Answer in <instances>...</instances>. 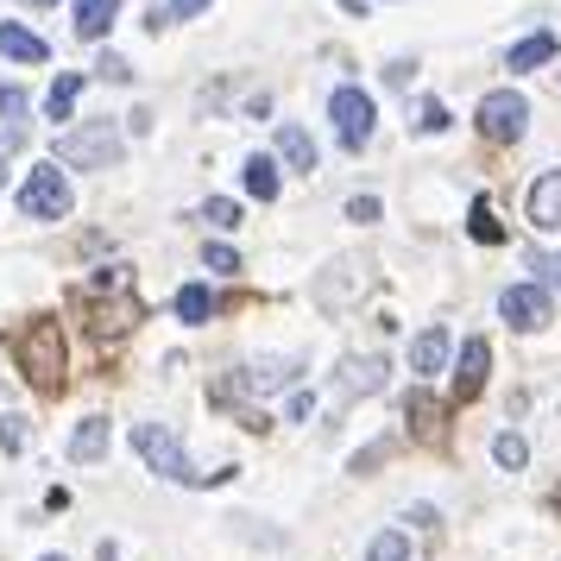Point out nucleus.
I'll return each mask as SVG.
<instances>
[{"label":"nucleus","mask_w":561,"mask_h":561,"mask_svg":"<svg viewBox=\"0 0 561 561\" xmlns=\"http://www.w3.org/2000/svg\"><path fill=\"white\" fill-rule=\"evenodd\" d=\"M473 121H480L485 139H524V127H530V102H524L517 89H492V95L473 107Z\"/></svg>","instance_id":"7"},{"label":"nucleus","mask_w":561,"mask_h":561,"mask_svg":"<svg viewBox=\"0 0 561 561\" xmlns=\"http://www.w3.org/2000/svg\"><path fill=\"white\" fill-rule=\"evenodd\" d=\"M347 221H379V196H354L347 203Z\"/></svg>","instance_id":"32"},{"label":"nucleus","mask_w":561,"mask_h":561,"mask_svg":"<svg viewBox=\"0 0 561 561\" xmlns=\"http://www.w3.org/2000/svg\"><path fill=\"white\" fill-rule=\"evenodd\" d=\"M499 316H505L511 329H549V316H556V309H549V290H542V284H511L505 297H499Z\"/></svg>","instance_id":"8"},{"label":"nucleus","mask_w":561,"mask_h":561,"mask_svg":"<svg viewBox=\"0 0 561 561\" xmlns=\"http://www.w3.org/2000/svg\"><path fill=\"white\" fill-rule=\"evenodd\" d=\"M32 7H51V0H32Z\"/></svg>","instance_id":"38"},{"label":"nucleus","mask_w":561,"mask_h":561,"mask_svg":"<svg viewBox=\"0 0 561 561\" xmlns=\"http://www.w3.org/2000/svg\"><path fill=\"white\" fill-rule=\"evenodd\" d=\"M366 556H373V561H410V542H404L398 530H379V536H373V549H366Z\"/></svg>","instance_id":"25"},{"label":"nucleus","mask_w":561,"mask_h":561,"mask_svg":"<svg viewBox=\"0 0 561 561\" xmlns=\"http://www.w3.org/2000/svg\"><path fill=\"white\" fill-rule=\"evenodd\" d=\"M77 304H89V316H95L89 329H95V334H127L133 322L146 316V309H139V297H121V304H95V297H77Z\"/></svg>","instance_id":"11"},{"label":"nucleus","mask_w":561,"mask_h":561,"mask_svg":"<svg viewBox=\"0 0 561 561\" xmlns=\"http://www.w3.org/2000/svg\"><path fill=\"white\" fill-rule=\"evenodd\" d=\"M133 448H139V460L152 467L158 480H178V485H215V480H233L240 467H221V473H196V460L183 455V442L164 423H133Z\"/></svg>","instance_id":"1"},{"label":"nucleus","mask_w":561,"mask_h":561,"mask_svg":"<svg viewBox=\"0 0 561 561\" xmlns=\"http://www.w3.org/2000/svg\"><path fill=\"white\" fill-rule=\"evenodd\" d=\"M530 228L536 233H556L561 228V171H542L530 190Z\"/></svg>","instance_id":"10"},{"label":"nucleus","mask_w":561,"mask_h":561,"mask_svg":"<svg viewBox=\"0 0 561 561\" xmlns=\"http://www.w3.org/2000/svg\"><path fill=\"white\" fill-rule=\"evenodd\" d=\"M196 13H208V0H171V20H196Z\"/></svg>","instance_id":"34"},{"label":"nucleus","mask_w":561,"mask_h":561,"mask_svg":"<svg viewBox=\"0 0 561 561\" xmlns=\"http://www.w3.org/2000/svg\"><path fill=\"white\" fill-rule=\"evenodd\" d=\"M0 51L13 57V64H45V57H51V45H45L38 32L13 26V20H0Z\"/></svg>","instance_id":"15"},{"label":"nucleus","mask_w":561,"mask_h":561,"mask_svg":"<svg viewBox=\"0 0 561 561\" xmlns=\"http://www.w3.org/2000/svg\"><path fill=\"white\" fill-rule=\"evenodd\" d=\"M208 272H240V253L233 247H208Z\"/></svg>","instance_id":"33"},{"label":"nucleus","mask_w":561,"mask_h":561,"mask_svg":"<svg viewBox=\"0 0 561 561\" xmlns=\"http://www.w3.org/2000/svg\"><path fill=\"white\" fill-rule=\"evenodd\" d=\"M278 152H284V164H290V171H316V164H322V152H316V139H309L304 127H297V121H284L278 127Z\"/></svg>","instance_id":"14"},{"label":"nucleus","mask_w":561,"mask_h":561,"mask_svg":"<svg viewBox=\"0 0 561 561\" xmlns=\"http://www.w3.org/2000/svg\"><path fill=\"white\" fill-rule=\"evenodd\" d=\"M57 164H77V171H114V164H121V127H114V121H89V127L64 133V139H57Z\"/></svg>","instance_id":"3"},{"label":"nucleus","mask_w":561,"mask_h":561,"mask_svg":"<svg viewBox=\"0 0 561 561\" xmlns=\"http://www.w3.org/2000/svg\"><path fill=\"white\" fill-rule=\"evenodd\" d=\"M38 561H64V556H38Z\"/></svg>","instance_id":"37"},{"label":"nucleus","mask_w":561,"mask_h":561,"mask_svg":"<svg viewBox=\"0 0 561 561\" xmlns=\"http://www.w3.org/2000/svg\"><path fill=\"white\" fill-rule=\"evenodd\" d=\"M0 448H7V455L26 448V416H7V423H0Z\"/></svg>","instance_id":"29"},{"label":"nucleus","mask_w":561,"mask_h":561,"mask_svg":"<svg viewBox=\"0 0 561 561\" xmlns=\"http://www.w3.org/2000/svg\"><path fill=\"white\" fill-rule=\"evenodd\" d=\"M95 77H102V82H133V64H127V57H114V51H102Z\"/></svg>","instance_id":"28"},{"label":"nucleus","mask_w":561,"mask_h":561,"mask_svg":"<svg viewBox=\"0 0 561 561\" xmlns=\"http://www.w3.org/2000/svg\"><path fill=\"white\" fill-rule=\"evenodd\" d=\"M329 114H334V133H341V146H347V152H359V146L373 139V127H379V107H373V95H366L359 82L334 89V95H329Z\"/></svg>","instance_id":"6"},{"label":"nucleus","mask_w":561,"mask_h":561,"mask_svg":"<svg viewBox=\"0 0 561 561\" xmlns=\"http://www.w3.org/2000/svg\"><path fill=\"white\" fill-rule=\"evenodd\" d=\"M492 460H499L505 473H517V467L530 460V442H524V435H517V430H505V435H499V442H492Z\"/></svg>","instance_id":"24"},{"label":"nucleus","mask_w":561,"mask_h":561,"mask_svg":"<svg viewBox=\"0 0 561 561\" xmlns=\"http://www.w3.org/2000/svg\"><path fill=\"white\" fill-rule=\"evenodd\" d=\"M20 366L38 391H64V329L51 316H38L26 334H20Z\"/></svg>","instance_id":"2"},{"label":"nucleus","mask_w":561,"mask_h":561,"mask_svg":"<svg viewBox=\"0 0 561 561\" xmlns=\"http://www.w3.org/2000/svg\"><path fill=\"white\" fill-rule=\"evenodd\" d=\"M77 95H82V70H64V77L51 82V95H45V114H51V121H70Z\"/></svg>","instance_id":"21"},{"label":"nucleus","mask_w":561,"mask_h":561,"mask_svg":"<svg viewBox=\"0 0 561 561\" xmlns=\"http://www.w3.org/2000/svg\"><path fill=\"white\" fill-rule=\"evenodd\" d=\"M341 7H347V13H359V20H366V0H341Z\"/></svg>","instance_id":"36"},{"label":"nucleus","mask_w":561,"mask_h":561,"mask_svg":"<svg viewBox=\"0 0 561 561\" xmlns=\"http://www.w3.org/2000/svg\"><path fill=\"white\" fill-rule=\"evenodd\" d=\"M442 366H448V329L430 322V329L410 341V373H423V379H430V373H442Z\"/></svg>","instance_id":"12"},{"label":"nucleus","mask_w":561,"mask_h":561,"mask_svg":"<svg viewBox=\"0 0 561 561\" xmlns=\"http://www.w3.org/2000/svg\"><path fill=\"white\" fill-rule=\"evenodd\" d=\"M556 32H530V38H524V45H511V77H517V70H542V64H556Z\"/></svg>","instance_id":"16"},{"label":"nucleus","mask_w":561,"mask_h":561,"mask_svg":"<svg viewBox=\"0 0 561 561\" xmlns=\"http://www.w3.org/2000/svg\"><path fill=\"white\" fill-rule=\"evenodd\" d=\"M530 272L542 284H561V253H530Z\"/></svg>","instance_id":"31"},{"label":"nucleus","mask_w":561,"mask_h":561,"mask_svg":"<svg viewBox=\"0 0 561 561\" xmlns=\"http://www.w3.org/2000/svg\"><path fill=\"white\" fill-rule=\"evenodd\" d=\"M13 152H20V133H0V178H7V164H13Z\"/></svg>","instance_id":"35"},{"label":"nucleus","mask_w":561,"mask_h":561,"mask_svg":"<svg viewBox=\"0 0 561 561\" xmlns=\"http://www.w3.org/2000/svg\"><path fill=\"white\" fill-rule=\"evenodd\" d=\"M107 455V416H82L77 423V435H70V460H102Z\"/></svg>","instance_id":"17"},{"label":"nucleus","mask_w":561,"mask_h":561,"mask_svg":"<svg viewBox=\"0 0 561 561\" xmlns=\"http://www.w3.org/2000/svg\"><path fill=\"white\" fill-rule=\"evenodd\" d=\"M215 309H221V304H215V290H208V284H183V290H178V316L190 322V329H196V322H208Z\"/></svg>","instance_id":"20"},{"label":"nucleus","mask_w":561,"mask_h":561,"mask_svg":"<svg viewBox=\"0 0 561 561\" xmlns=\"http://www.w3.org/2000/svg\"><path fill=\"white\" fill-rule=\"evenodd\" d=\"M240 178H247V196H259V203H278V164H272L265 152L247 158V171H240Z\"/></svg>","instance_id":"18"},{"label":"nucleus","mask_w":561,"mask_h":561,"mask_svg":"<svg viewBox=\"0 0 561 561\" xmlns=\"http://www.w3.org/2000/svg\"><path fill=\"white\" fill-rule=\"evenodd\" d=\"M416 127H423V133H442V127H448V107H442V102L430 95V102L416 107Z\"/></svg>","instance_id":"30"},{"label":"nucleus","mask_w":561,"mask_h":561,"mask_svg":"<svg viewBox=\"0 0 561 561\" xmlns=\"http://www.w3.org/2000/svg\"><path fill=\"white\" fill-rule=\"evenodd\" d=\"M0 114H7V133L26 127V89H0Z\"/></svg>","instance_id":"26"},{"label":"nucleus","mask_w":561,"mask_h":561,"mask_svg":"<svg viewBox=\"0 0 561 561\" xmlns=\"http://www.w3.org/2000/svg\"><path fill=\"white\" fill-rule=\"evenodd\" d=\"M404 423L416 435H442V404H435V398H423V391H410V398H404Z\"/></svg>","instance_id":"22"},{"label":"nucleus","mask_w":561,"mask_h":561,"mask_svg":"<svg viewBox=\"0 0 561 561\" xmlns=\"http://www.w3.org/2000/svg\"><path fill=\"white\" fill-rule=\"evenodd\" d=\"M203 215L215 221V228H240V203H228V196H208Z\"/></svg>","instance_id":"27"},{"label":"nucleus","mask_w":561,"mask_h":561,"mask_svg":"<svg viewBox=\"0 0 561 561\" xmlns=\"http://www.w3.org/2000/svg\"><path fill=\"white\" fill-rule=\"evenodd\" d=\"M385 354H366V359H347V373H341V398H373L385 385Z\"/></svg>","instance_id":"13"},{"label":"nucleus","mask_w":561,"mask_h":561,"mask_svg":"<svg viewBox=\"0 0 561 561\" xmlns=\"http://www.w3.org/2000/svg\"><path fill=\"white\" fill-rule=\"evenodd\" d=\"M485 366H492V347H485L480 334L460 347V373H455V404H473L485 391Z\"/></svg>","instance_id":"9"},{"label":"nucleus","mask_w":561,"mask_h":561,"mask_svg":"<svg viewBox=\"0 0 561 561\" xmlns=\"http://www.w3.org/2000/svg\"><path fill=\"white\" fill-rule=\"evenodd\" d=\"M467 233H473L480 247H499V240H505V228L492 221V203H485V196H473V215H467Z\"/></svg>","instance_id":"23"},{"label":"nucleus","mask_w":561,"mask_h":561,"mask_svg":"<svg viewBox=\"0 0 561 561\" xmlns=\"http://www.w3.org/2000/svg\"><path fill=\"white\" fill-rule=\"evenodd\" d=\"M304 373V359L297 354H265V359H253V366H240V373H228V379L215 385V398L221 404H233V398H265V391H284V385Z\"/></svg>","instance_id":"4"},{"label":"nucleus","mask_w":561,"mask_h":561,"mask_svg":"<svg viewBox=\"0 0 561 561\" xmlns=\"http://www.w3.org/2000/svg\"><path fill=\"white\" fill-rule=\"evenodd\" d=\"M70 203H77V196H70L64 171H57V164H32L26 183H20V215H26V221H64Z\"/></svg>","instance_id":"5"},{"label":"nucleus","mask_w":561,"mask_h":561,"mask_svg":"<svg viewBox=\"0 0 561 561\" xmlns=\"http://www.w3.org/2000/svg\"><path fill=\"white\" fill-rule=\"evenodd\" d=\"M121 13V0H77V38H102Z\"/></svg>","instance_id":"19"}]
</instances>
